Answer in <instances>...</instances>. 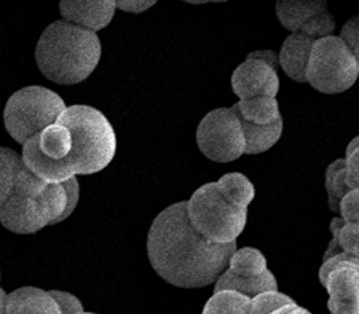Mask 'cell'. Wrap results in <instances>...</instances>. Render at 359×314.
Wrapping results in <instances>:
<instances>
[{
  "mask_svg": "<svg viewBox=\"0 0 359 314\" xmlns=\"http://www.w3.org/2000/svg\"><path fill=\"white\" fill-rule=\"evenodd\" d=\"M79 314H95V313H88V311H82V313H79Z\"/></svg>",
  "mask_w": 359,
  "mask_h": 314,
  "instance_id": "8d00e7d4",
  "label": "cell"
},
{
  "mask_svg": "<svg viewBox=\"0 0 359 314\" xmlns=\"http://www.w3.org/2000/svg\"><path fill=\"white\" fill-rule=\"evenodd\" d=\"M334 31H335V20L329 11H324V13L313 16V18H310L302 27L299 29V32H302L304 36L313 40L332 36Z\"/></svg>",
  "mask_w": 359,
  "mask_h": 314,
  "instance_id": "d4e9b609",
  "label": "cell"
},
{
  "mask_svg": "<svg viewBox=\"0 0 359 314\" xmlns=\"http://www.w3.org/2000/svg\"><path fill=\"white\" fill-rule=\"evenodd\" d=\"M66 107L57 93L45 86H26L13 93L5 104L4 123L10 137L22 145L29 137L56 123Z\"/></svg>",
  "mask_w": 359,
  "mask_h": 314,
  "instance_id": "5b68a950",
  "label": "cell"
},
{
  "mask_svg": "<svg viewBox=\"0 0 359 314\" xmlns=\"http://www.w3.org/2000/svg\"><path fill=\"white\" fill-rule=\"evenodd\" d=\"M331 233L332 241L329 243V247L326 254H324V260L329 257H334L340 252L355 255H359V226L358 224L345 222L344 219L335 217L331 220Z\"/></svg>",
  "mask_w": 359,
  "mask_h": 314,
  "instance_id": "d6986e66",
  "label": "cell"
},
{
  "mask_svg": "<svg viewBox=\"0 0 359 314\" xmlns=\"http://www.w3.org/2000/svg\"><path fill=\"white\" fill-rule=\"evenodd\" d=\"M201 4H219V2H227V0H200Z\"/></svg>",
  "mask_w": 359,
  "mask_h": 314,
  "instance_id": "e575fe53",
  "label": "cell"
},
{
  "mask_svg": "<svg viewBox=\"0 0 359 314\" xmlns=\"http://www.w3.org/2000/svg\"><path fill=\"white\" fill-rule=\"evenodd\" d=\"M217 187L222 193L233 201L236 206L248 207L251 205L254 196H256V190L251 180L240 172H229L217 180Z\"/></svg>",
  "mask_w": 359,
  "mask_h": 314,
  "instance_id": "ffe728a7",
  "label": "cell"
},
{
  "mask_svg": "<svg viewBox=\"0 0 359 314\" xmlns=\"http://www.w3.org/2000/svg\"><path fill=\"white\" fill-rule=\"evenodd\" d=\"M56 123L71 131L72 150L69 158L75 168V176L96 174L111 165L117 152V137L102 112L79 104L62 110Z\"/></svg>",
  "mask_w": 359,
  "mask_h": 314,
  "instance_id": "3957f363",
  "label": "cell"
},
{
  "mask_svg": "<svg viewBox=\"0 0 359 314\" xmlns=\"http://www.w3.org/2000/svg\"><path fill=\"white\" fill-rule=\"evenodd\" d=\"M182 2H187L190 5H201L200 0H182Z\"/></svg>",
  "mask_w": 359,
  "mask_h": 314,
  "instance_id": "d590c367",
  "label": "cell"
},
{
  "mask_svg": "<svg viewBox=\"0 0 359 314\" xmlns=\"http://www.w3.org/2000/svg\"><path fill=\"white\" fill-rule=\"evenodd\" d=\"M62 187L66 190V195H67V206H66V211L62 214L61 217V222H65V220L71 216V214L75 211V207L79 205V198H80V185H79V180L77 176H74L71 179L65 180V182H61Z\"/></svg>",
  "mask_w": 359,
  "mask_h": 314,
  "instance_id": "f546056e",
  "label": "cell"
},
{
  "mask_svg": "<svg viewBox=\"0 0 359 314\" xmlns=\"http://www.w3.org/2000/svg\"><path fill=\"white\" fill-rule=\"evenodd\" d=\"M102 45L97 32L65 20L46 26L36 46V62L43 77L57 85H77L95 72Z\"/></svg>",
  "mask_w": 359,
  "mask_h": 314,
  "instance_id": "7a4b0ae2",
  "label": "cell"
},
{
  "mask_svg": "<svg viewBox=\"0 0 359 314\" xmlns=\"http://www.w3.org/2000/svg\"><path fill=\"white\" fill-rule=\"evenodd\" d=\"M270 314H311L309 310H305V308L299 306L297 303H289V305H285L281 308H278V310L271 311Z\"/></svg>",
  "mask_w": 359,
  "mask_h": 314,
  "instance_id": "1f68e13d",
  "label": "cell"
},
{
  "mask_svg": "<svg viewBox=\"0 0 359 314\" xmlns=\"http://www.w3.org/2000/svg\"><path fill=\"white\" fill-rule=\"evenodd\" d=\"M324 11H329L327 0H276V18L291 32Z\"/></svg>",
  "mask_w": 359,
  "mask_h": 314,
  "instance_id": "2e32d148",
  "label": "cell"
},
{
  "mask_svg": "<svg viewBox=\"0 0 359 314\" xmlns=\"http://www.w3.org/2000/svg\"><path fill=\"white\" fill-rule=\"evenodd\" d=\"M358 29H359V18L358 16H353L351 20L345 22V26L341 27V32H340V39L344 40L345 45L348 46L350 51L355 56H359Z\"/></svg>",
  "mask_w": 359,
  "mask_h": 314,
  "instance_id": "f1b7e54d",
  "label": "cell"
},
{
  "mask_svg": "<svg viewBox=\"0 0 359 314\" xmlns=\"http://www.w3.org/2000/svg\"><path fill=\"white\" fill-rule=\"evenodd\" d=\"M245 135V153L257 155L270 150L273 145L280 141L283 135V117L270 125H256L249 123L240 118Z\"/></svg>",
  "mask_w": 359,
  "mask_h": 314,
  "instance_id": "e0dca14e",
  "label": "cell"
},
{
  "mask_svg": "<svg viewBox=\"0 0 359 314\" xmlns=\"http://www.w3.org/2000/svg\"><path fill=\"white\" fill-rule=\"evenodd\" d=\"M251 55L256 57H260V60H264V61H267L269 64H271V66L276 69H278V66H280V64H278V53H275V51H271V50L254 51V53H251Z\"/></svg>",
  "mask_w": 359,
  "mask_h": 314,
  "instance_id": "d6a6232c",
  "label": "cell"
},
{
  "mask_svg": "<svg viewBox=\"0 0 359 314\" xmlns=\"http://www.w3.org/2000/svg\"><path fill=\"white\" fill-rule=\"evenodd\" d=\"M194 228L214 243L236 241L248 222V207L230 201L216 182L205 184L185 201Z\"/></svg>",
  "mask_w": 359,
  "mask_h": 314,
  "instance_id": "277c9868",
  "label": "cell"
},
{
  "mask_svg": "<svg viewBox=\"0 0 359 314\" xmlns=\"http://www.w3.org/2000/svg\"><path fill=\"white\" fill-rule=\"evenodd\" d=\"M320 281L329 294L331 314H359V259L340 252L324 260Z\"/></svg>",
  "mask_w": 359,
  "mask_h": 314,
  "instance_id": "8fae6325",
  "label": "cell"
},
{
  "mask_svg": "<svg viewBox=\"0 0 359 314\" xmlns=\"http://www.w3.org/2000/svg\"><path fill=\"white\" fill-rule=\"evenodd\" d=\"M359 75V61L335 36L318 39L311 45L305 69V81L324 95H339L350 90Z\"/></svg>",
  "mask_w": 359,
  "mask_h": 314,
  "instance_id": "8992f818",
  "label": "cell"
},
{
  "mask_svg": "<svg viewBox=\"0 0 359 314\" xmlns=\"http://www.w3.org/2000/svg\"><path fill=\"white\" fill-rule=\"evenodd\" d=\"M339 212L345 222L358 224L359 220V190H350L339 203Z\"/></svg>",
  "mask_w": 359,
  "mask_h": 314,
  "instance_id": "4316f807",
  "label": "cell"
},
{
  "mask_svg": "<svg viewBox=\"0 0 359 314\" xmlns=\"http://www.w3.org/2000/svg\"><path fill=\"white\" fill-rule=\"evenodd\" d=\"M249 300L235 290H219L206 301L201 314H248Z\"/></svg>",
  "mask_w": 359,
  "mask_h": 314,
  "instance_id": "44dd1931",
  "label": "cell"
},
{
  "mask_svg": "<svg viewBox=\"0 0 359 314\" xmlns=\"http://www.w3.org/2000/svg\"><path fill=\"white\" fill-rule=\"evenodd\" d=\"M214 292L235 290L243 295L256 296L257 294L278 290L273 273L269 270L265 255L254 247H241L231 254L227 268L216 279Z\"/></svg>",
  "mask_w": 359,
  "mask_h": 314,
  "instance_id": "30bf717a",
  "label": "cell"
},
{
  "mask_svg": "<svg viewBox=\"0 0 359 314\" xmlns=\"http://www.w3.org/2000/svg\"><path fill=\"white\" fill-rule=\"evenodd\" d=\"M25 168L21 161V155L15 150L0 147V207L7 201L18 172Z\"/></svg>",
  "mask_w": 359,
  "mask_h": 314,
  "instance_id": "7402d4cb",
  "label": "cell"
},
{
  "mask_svg": "<svg viewBox=\"0 0 359 314\" xmlns=\"http://www.w3.org/2000/svg\"><path fill=\"white\" fill-rule=\"evenodd\" d=\"M158 0H115V5L121 11L128 13H142L149 8H152Z\"/></svg>",
  "mask_w": 359,
  "mask_h": 314,
  "instance_id": "4dcf8cb0",
  "label": "cell"
},
{
  "mask_svg": "<svg viewBox=\"0 0 359 314\" xmlns=\"http://www.w3.org/2000/svg\"><path fill=\"white\" fill-rule=\"evenodd\" d=\"M231 88L240 99L276 97L280 91V77L276 67L249 53L246 61L240 64L231 75Z\"/></svg>",
  "mask_w": 359,
  "mask_h": 314,
  "instance_id": "7c38bea8",
  "label": "cell"
},
{
  "mask_svg": "<svg viewBox=\"0 0 359 314\" xmlns=\"http://www.w3.org/2000/svg\"><path fill=\"white\" fill-rule=\"evenodd\" d=\"M5 294L2 289H0V314H4V308H5Z\"/></svg>",
  "mask_w": 359,
  "mask_h": 314,
  "instance_id": "836d02e7",
  "label": "cell"
},
{
  "mask_svg": "<svg viewBox=\"0 0 359 314\" xmlns=\"http://www.w3.org/2000/svg\"><path fill=\"white\" fill-rule=\"evenodd\" d=\"M4 314H61V311L46 290L27 286L5 295Z\"/></svg>",
  "mask_w": 359,
  "mask_h": 314,
  "instance_id": "5bb4252c",
  "label": "cell"
},
{
  "mask_svg": "<svg viewBox=\"0 0 359 314\" xmlns=\"http://www.w3.org/2000/svg\"><path fill=\"white\" fill-rule=\"evenodd\" d=\"M72 136L65 125L53 123L22 144L26 170L46 184H61L75 176L71 155Z\"/></svg>",
  "mask_w": 359,
  "mask_h": 314,
  "instance_id": "52a82bcc",
  "label": "cell"
},
{
  "mask_svg": "<svg viewBox=\"0 0 359 314\" xmlns=\"http://www.w3.org/2000/svg\"><path fill=\"white\" fill-rule=\"evenodd\" d=\"M326 190L329 196V209L339 212V203L350 191L345 180V160H335L326 171Z\"/></svg>",
  "mask_w": 359,
  "mask_h": 314,
  "instance_id": "603a6c76",
  "label": "cell"
},
{
  "mask_svg": "<svg viewBox=\"0 0 359 314\" xmlns=\"http://www.w3.org/2000/svg\"><path fill=\"white\" fill-rule=\"evenodd\" d=\"M359 139L355 137L350 142L348 149H346V158H345V180L350 190H355L359 187Z\"/></svg>",
  "mask_w": 359,
  "mask_h": 314,
  "instance_id": "484cf974",
  "label": "cell"
},
{
  "mask_svg": "<svg viewBox=\"0 0 359 314\" xmlns=\"http://www.w3.org/2000/svg\"><path fill=\"white\" fill-rule=\"evenodd\" d=\"M200 152L217 163H229L245 155V135L233 109H216L200 121L196 130Z\"/></svg>",
  "mask_w": 359,
  "mask_h": 314,
  "instance_id": "9c48e42d",
  "label": "cell"
},
{
  "mask_svg": "<svg viewBox=\"0 0 359 314\" xmlns=\"http://www.w3.org/2000/svg\"><path fill=\"white\" fill-rule=\"evenodd\" d=\"M231 109L235 110L238 118L256 125H270L281 118L280 104H278L276 97L257 96L251 99H240V102H236Z\"/></svg>",
  "mask_w": 359,
  "mask_h": 314,
  "instance_id": "ac0fdd59",
  "label": "cell"
},
{
  "mask_svg": "<svg viewBox=\"0 0 359 314\" xmlns=\"http://www.w3.org/2000/svg\"><path fill=\"white\" fill-rule=\"evenodd\" d=\"M53 300L56 301L57 308H60L61 314H79L83 311V305L77 296L69 294V292H62V290H50L48 292Z\"/></svg>",
  "mask_w": 359,
  "mask_h": 314,
  "instance_id": "83f0119b",
  "label": "cell"
},
{
  "mask_svg": "<svg viewBox=\"0 0 359 314\" xmlns=\"http://www.w3.org/2000/svg\"><path fill=\"white\" fill-rule=\"evenodd\" d=\"M45 184L22 168L10 196L0 207V224L18 235H32L48 226L50 219L39 198Z\"/></svg>",
  "mask_w": 359,
  "mask_h": 314,
  "instance_id": "ba28073f",
  "label": "cell"
},
{
  "mask_svg": "<svg viewBox=\"0 0 359 314\" xmlns=\"http://www.w3.org/2000/svg\"><path fill=\"white\" fill-rule=\"evenodd\" d=\"M115 11V0H60L62 20L93 32L111 25Z\"/></svg>",
  "mask_w": 359,
  "mask_h": 314,
  "instance_id": "4fadbf2b",
  "label": "cell"
},
{
  "mask_svg": "<svg viewBox=\"0 0 359 314\" xmlns=\"http://www.w3.org/2000/svg\"><path fill=\"white\" fill-rule=\"evenodd\" d=\"M313 42V39L304 36L302 32H291V36L283 43L280 55H278V64L283 71L286 72L287 77L299 81V83L305 81V69Z\"/></svg>",
  "mask_w": 359,
  "mask_h": 314,
  "instance_id": "9a60e30c",
  "label": "cell"
},
{
  "mask_svg": "<svg viewBox=\"0 0 359 314\" xmlns=\"http://www.w3.org/2000/svg\"><path fill=\"white\" fill-rule=\"evenodd\" d=\"M236 241L214 243L194 228L185 201L161 211L149 230L147 254L152 268L171 286L206 287L227 268Z\"/></svg>",
  "mask_w": 359,
  "mask_h": 314,
  "instance_id": "6da1fadb",
  "label": "cell"
},
{
  "mask_svg": "<svg viewBox=\"0 0 359 314\" xmlns=\"http://www.w3.org/2000/svg\"><path fill=\"white\" fill-rule=\"evenodd\" d=\"M294 303V300L286 294L278 292V290H269V292L257 294L249 300L248 314H270L278 308Z\"/></svg>",
  "mask_w": 359,
  "mask_h": 314,
  "instance_id": "cb8c5ba5",
  "label": "cell"
}]
</instances>
